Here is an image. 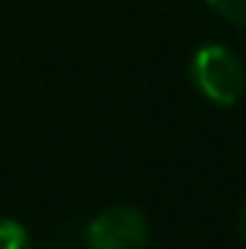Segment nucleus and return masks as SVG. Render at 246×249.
Masks as SVG:
<instances>
[{
	"label": "nucleus",
	"instance_id": "obj_1",
	"mask_svg": "<svg viewBox=\"0 0 246 249\" xmlns=\"http://www.w3.org/2000/svg\"><path fill=\"white\" fill-rule=\"evenodd\" d=\"M188 78L194 90L217 107L238 105L246 90V67L226 44H203L191 55Z\"/></svg>",
	"mask_w": 246,
	"mask_h": 249
},
{
	"label": "nucleus",
	"instance_id": "obj_2",
	"mask_svg": "<svg viewBox=\"0 0 246 249\" xmlns=\"http://www.w3.org/2000/svg\"><path fill=\"white\" fill-rule=\"evenodd\" d=\"M148 238H151L148 217L127 203L99 212L84 232L87 249H145Z\"/></svg>",
	"mask_w": 246,
	"mask_h": 249
},
{
	"label": "nucleus",
	"instance_id": "obj_3",
	"mask_svg": "<svg viewBox=\"0 0 246 249\" xmlns=\"http://www.w3.org/2000/svg\"><path fill=\"white\" fill-rule=\"evenodd\" d=\"M0 249H32L26 226L12 217H3L0 220Z\"/></svg>",
	"mask_w": 246,
	"mask_h": 249
},
{
	"label": "nucleus",
	"instance_id": "obj_4",
	"mask_svg": "<svg viewBox=\"0 0 246 249\" xmlns=\"http://www.w3.org/2000/svg\"><path fill=\"white\" fill-rule=\"evenodd\" d=\"M220 18L238 23V26H246V0H206Z\"/></svg>",
	"mask_w": 246,
	"mask_h": 249
},
{
	"label": "nucleus",
	"instance_id": "obj_5",
	"mask_svg": "<svg viewBox=\"0 0 246 249\" xmlns=\"http://www.w3.org/2000/svg\"><path fill=\"white\" fill-rule=\"evenodd\" d=\"M238 232H241V238H244V244H246V197H244V203H241V217H238Z\"/></svg>",
	"mask_w": 246,
	"mask_h": 249
}]
</instances>
